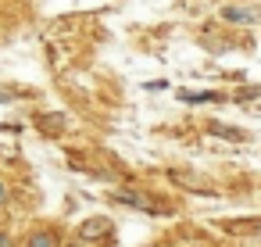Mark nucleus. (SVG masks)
<instances>
[{
  "label": "nucleus",
  "mask_w": 261,
  "mask_h": 247,
  "mask_svg": "<svg viewBox=\"0 0 261 247\" xmlns=\"http://www.w3.org/2000/svg\"><path fill=\"white\" fill-rule=\"evenodd\" d=\"M4 201H8V186H4V183H0V204H4Z\"/></svg>",
  "instance_id": "6"
},
{
  "label": "nucleus",
  "mask_w": 261,
  "mask_h": 247,
  "mask_svg": "<svg viewBox=\"0 0 261 247\" xmlns=\"http://www.w3.org/2000/svg\"><path fill=\"white\" fill-rule=\"evenodd\" d=\"M0 247H11V236H8L4 229H0Z\"/></svg>",
  "instance_id": "5"
},
{
  "label": "nucleus",
  "mask_w": 261,
  "mask_h": 247,
  "mask_svg": "<svg viewBox=\"0 0 261 247\" xmlns=\"http://www.w3.org/2000/svg\"><path fill=\"white\" fill-rule=\"evenodd\" d=\"M115 197H118L122 204H133V208H143V211H150V204H147L140 193H115Z\"/></svg>",
  "instance_id": "3"
},
{
  "label": "nucleus",
  "mask_w": 261,
  "mask_h": 247,
  "mask_svg": "<svg viewBox=\"0 0 261 247\" xmlns=\"http://www.w3.org/2000/svg\"><path fill=\"white\" fill-rule=\"evenodd\" d=\"M29 247H58V243H54L50 233H33V236H29Z\"/></svg>",
  "instance_id": "4"
},
{
  "label": "nucleus",
  "mask_w": 261,
  "mask_h": 247,
  "mask_svg": "<svg viewBox=\"0 0 261 247\" xmlns=\"http://www.w3.org/2000/svg\"><path fill=\"white\" fill-rule=\"evenodd\" d=\"M222 18H229V22H254V11H243V8H225V11H222Z\"/></svg>",
  "instance_id": "2"
},
{
  "label": "nucleus",
  "mask_w": 261,
  "mask_h": 247,
  "mask_svg": "<svg viewBox=\"0 0 261 247\" xmlns=\"http://www.w3.org/2000/svg\"><path fill=\"white\" fill-rule=\"evenodd\" d=\"M100 233H108V222H104V218H90V222L83 226V236H86V240H93V236H100Z\"/></svg>",
  "instance_id": "1"
}]
</instances>
